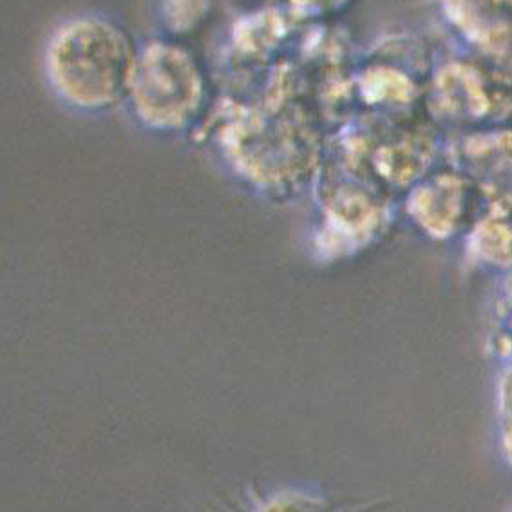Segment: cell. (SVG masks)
Listing matches in <instances>:
<instances>
[{
    "label": "cell",
    "instance_id": "cell-1",
    "mask_svg": "<svg viewBox=\"0 0 512 512\" xmlns=\"http://www.w3.org/2000/svg\"><path fill=\"white\" fill-rule=\"evenodd\" d=\"M136 62L133 46L120 29L89 17L58 29L46 55L51 86L80 109L113 105L131 89Z\"/></svg>",
    "mask_w": 512,
    "mask_h": 512
},
{
    "label": "cell",
    "instance_id": "cell-2",
    "mask_svg": "<svg viewBox=\"0 0 512 512\" xmlns=\"http://www.w3.org/2000/svg\"><path fill=\"white\" fill-rule=\"evenodd\" d=\"M129 93L145 124L154 129H178L198 111L203 82L185 51L151 46L136 62Z\"/></svg>",
    "mask_w": 512,
    "mask_h": 512
}]
</instances>
